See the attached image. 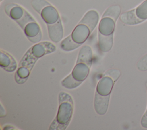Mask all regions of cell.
Returning a JSON list of instances; mask_svg holds the SVG:
<instances>
[{"mask_svg": "<svg viewBox=\"0 0 147 130\" xmlns=\"http://www.w3.org/2000/svg\"><path fill=\"white\" fill-rule=\"evenodd\" d=\"M2 1H3V0H1V2H2Z\"/></svg>", "mask_w": 147, "mask_h": 130, "instance_id": "14", "label": "cell"}, {"mask_svg": "<svg viewBox=\"0 0 147 130\" xmlns=\"http://www.w3.org/2000/svg\"><path fill=\"white\" fill-rule=\"evenodd\" d=\"M0 66L8 72H14L17 68V64L14 58L7 52L1 49Z\"/></svg>", "mask_w": 147, "mask_h": 130, "instance_id": "10", "label": "cell"}, {"mask_svg": "<svg viewBox=\"0 0 147 130\" xmlns=\"http://www.w3.org/2000/svg\"><path fill=\"white\" fill-rule=\"evenodd\" d=\"M121 9L118 5L109 6L103 13L98 26V46L102 52L110 51L113 44V36Z\"/></svg>", "mask_w": 147, "mask_h": 130, "instance_id": "6", "label": "cell"}, {"mask_svg": "<svg viewBox=\"0 0 147 130\" xmlns=\"http://www.w3.org/2000/svg\"><path fill=\"white\" fill-rule=\"evenodd\" d=\"M6 116V111L5 109L3 108L2 104H1V109H0V117H3Z\"/></svg>", "mask_w": 147, "mask_h": 130, "instance_id": "13", "label": "cell"}, {"mask_svg": "<svg viewBox=\"0 0 147 130\" xmlns=\"http://www.w3.org/2000/svg\"><path fill=\"white\" fill-rule=\"evenodd\" d=\"M120 76L119 70L112 68L105 72L99 80L94 97V108L98 115H103L107 112L113 88Z\"/></svg>", "mask_w": 147, "mask_h": 130, "instance_id": "7", "label": "cell"}, {"mask_svg": "<svg viewBox=\"0 0 147 130\" xmlns=\"http://www.w3.org/2000/svg\"><path fill=\"white\" fill-rule=\"evenodd\" d=\"M146 88L147 90V82H146ZM140 124L141 125L145 128H147V108L146 109V111L145 112L144 114L142 116L140 121Z\"/></svg>", "mask_w": 147, "mask_h": 130, "instance_id": "12", "label": "cell"}, {"mask_svg": "<svg viewBox=\"0 0 147 130\" xmlns=\"http://www.w3.org/2000/svg\"><path fill=\"white\" fill-rule=\"evenodd\" d=\"M137 68L141 72L147 71V53L143 56L137 63Z\"/></svg>", "mask_w": 147, "mask_h": 130, "instance_id": "11", "label": "cell"}, {"mask_svg": "<svg viewBox=\"0 0 147 130\" xmlns=\"http://www.w3.org/2000/svg\"><path fill=\"white\" fill-rule=\"evenodd\" d=\"M92 60L93 53L91 47L83 46L79 52L76 64L71 73L61 81L62 86L69 89L79 86L88 77Z\"/></svg>", "mask_w": 147, "mask_h": 130, "instance_id": "5", "label": "cell"}, {"mask_svg": "<svg viewBox=\"0 0 147 130\" xmlns=\"http://www.w3.org/2000/svg\"><path fill=\"white\" fill-rule=\"evenodd\" d=\"M59 107L56 116L49 125V130H64L68 126L74 113V101L69 94L61 92L59 94Z\"/></svg>", "mask_w": 147, "mask_h": 130, "instance_id": "8", "label": "cell"}, {"mask_svg": "<svg viewBox=\"0 0 147 130\" xmlns=\"http://www.w3.org/2000/svg\"><path fill=\"white\" fill-rule=\"evenodd\" d=\"M5 11L20 26L31 42L37 43L41 40L42 31L39 24L23 7L16 3H9L5 6Z\"/></svg>", "mask_w": 147, "mask_h": 130, "instance_id": "3", "label": "cell"}, {"mask_svg": "<svg viewBox=\"0 0 147 130\" xmlns=\"http://www.w3.org/2000/svg\"><path fill=\"white\" fill-rule=\"evenodd\" d=\"M56 46L51 42L42 41L36 43L25 53L20 61L14 79L18 84L25 83L37 61L42 56L54 52Z\"/></svg>", "mask_w": 147, "mask_h": 130, "instance_id": "2", "label": "cell"}, {"mask_svg": "<svg viewBox=\"0 0 147 130\" xmlns=\"http://www.w3.org/2000/svg\"><path fill=\"white\" fill-rule=\"evenodd\" d=\"M120 21L127 25H136L147 20V0H144L136 8L123 13Z\"/></svg>", "mask_w": 147, "mask_h": 130, "instance_id": "9", "label": "cell"}, {"mask_svg": "<svg viewBox=\"0 0 147 130\" xmlns=\"http://www.w3.org/2000/svg\"><path fill=\"white\" fill-rule=\"evenodd\" d=\"M99 21L98 13L95 10L88 11L75 26L72 32L60 43L61 48L64 51H72L88 39L96 26Z\"/></svg>", "mask_w": 147, "mask_h": 130, "instance_id": "1", "label": "cell"}, {"mask_svg": "<svg viewBox=\"0 0 147 130\" xmlns=\"http://www.w3.org/2000/svg\"><path fill=\"white\" fill-rule=\"evenodd\" d=\"M31 5L46 23L51 40L55 43L60 41L63 37L64 30L57 9L46 0H33Z\"/></svg>", "mask_w": 147, "mask_h": 130, "instance_id": "4", "label": "cell"}]
</instances>
